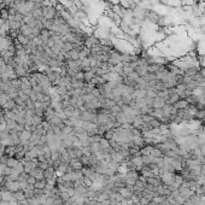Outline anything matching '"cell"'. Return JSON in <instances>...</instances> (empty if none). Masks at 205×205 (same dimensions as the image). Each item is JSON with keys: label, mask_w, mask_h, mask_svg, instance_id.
<instances>
[{"label": "cell", "mask_w": 205, "mask_h": 205, "mask_svg": "<svg viewBox=\"0 0 205 205\" xmlns=\"http://www.w3.org/2000/svg\"><path fill=\"white\" fill-rule=\"evenodd\" d=\"M42 14H44V18L53 21L57 16V10L53 6H42Z\"/></svg>", "instance_id": "1"}, {"label": "cell", "mask_w": 205, "mask_h": 205, "mask_svg": "<svg viewBox=\"0 0 205 205\" xmlns=\"http://www.w3.org/2000/svg\"><path fill=\"white\" fill-rule=\"evenodd\" d=\"M19 34L25 35V36H28L30 40H33L34 37H36V36H34V35H33V33H32V28L29 27L28 24H25V23H22L21 28H19Z\"/></svg>", "instance_id": "2"}, {"label": "cell", "mask_w": 205, "mask_h": 205, "mask_svg": "<svg viewBox=\"0 0 205 205\" xmlns=\"http://www.w3.org/2000/svg\"><path fill=\"white\" fill-rule=\"evenodd\" d=\"M5 189L6 191H10L12 193H15V192L19 191V182L18 181H5Z\"/></svg>", "instance_id": "3"}, {"label": "cell", "mask_w": 205, "mask_h": 205, "mask_svg": "<svg viewBox=\"0 0 205 205\" xmlns=\"http://www.w3.org/2000/svg\"><path fill=\"white\" fill-rule=\"evenodd\" d=\"M188 105H189V102L187 101V99H180V100L176 101L175 104H174V108L176 110H182V109L188 108Z\"/></svg>", "instance_id": "4"}, {"label": "cell", "mask_w": 205, "mask_h": 205, "mask_svg": "<svg viewBox=\"0 0 205 205\" xmlns=\"http://www.w3.org/2000/svg\"><path fill=\"white\" fill-rule=\"evenodd\" d=\"M16 40H17V41H18V42H19V44H21L22 46H24V47H25V46H28V45H29V42L32 41V40L29 39L28 36H25V35H22V34H18V35H17Z\"/></svg>", "instance_id": "5"}, {"label": "cell", "mask_w": 205, "mask_h": 205, "mask_svg": "<svg viewBox=\"0 0 205 205\" xmlns=\"http://www.w3.org/2000/svg\"><path fill=\"white\" fill-rule=\"evenodd\" d=\"M165 105V100L159 98V97H156L153 99V109H163V106Z\"/></svg>", "instance_id": "6"}, {"label": "cell", "mask_w": 205, "mask_h": 205, "mask_svg": "<svg viewBox=\"0 0 205 205\" xmlns=\"http://www.w3.org/2000/svg\"><path fill=\"white\" fill-rule=\"evenodd\" d=\"M180 100V95H178V93L176 92V93H173V94H170L169 97H168V99L165 100V104H170V105H174L176 101H178Z\"/></svg>", "instance_id": "7"}, {"label": "cell", "mask_w": 205, "mask_h": 205, "mask_svg": "<svg viewBox=\"0 0 205 205\" xmlns=\"http://www.w3.org/2000/svg\"><path fill=\"white\" fill-rule=\"evenodd\" d=\"M85 85H86V82L82 81V80L71 79V87H72V89H81V88L85 87Z\"/></svg>", "instance_id": "8"}, {"label": "cell", "mask_w": 205, "mask_h": 205, "mask_svg": "<svg viewBox=\"0 0 205 205\" xmlns=\"http://www.w3.org/2000/svg\"><path fill=\"white\" fill-rule=\"evenodd\" d=\"M40 39L42 40V42H44V45H46L47 44V41L51 39V35H49V30H47V29H42L41 32H40Z\"/></svg>", "instance_id": "9"}, {"label": "cell", "mask_w": 205, "mask_h": 205, "mask_svg": "<svg viewBox=\"0 0 205 205\" xmlns=\"http://www.w3.org/2000/svg\"><path fill=\"white\" fill-rule=\"evenodd\" d=\"M6 75H7V77H9V80H10V81H11V80H15V79H18V77H17V75H16L15 69L12 68V67H10V65H7V69H6Z\"/></svg>", "instance_id": "10"}, {"label": "cell", "mask_w": 205, "mask_h": 205, "mask_svg": "<svg viewBox=\"0 0 205 205\" xmlns=\"http://www.w3.org/2000/svg\"><path fill=\"white\" fill-rule=\"evenodd\" d=\"M16 106H17V105H16L15 100H14V99H9V100L5 102V104H4L1 108H3V109L6 111V110H14Z\"/></svg>", "instance_id": "11"}, {"label": "cell", "mask_w": 205, "mask_h": 205, "mask_svg": "<svg viewBox=\"0 0 205 205\" xmlns=\"http://www.w3.org/2000/svg\"><path fill=\"white\" fill-rule=\"evenodd\" d=\"M19 163V161L17 159V158H15V157H9L7 158V161H6V165L7 166H10V168H16V165Z\"/></svg>", "instance_id": "12"}, {"label": "cell", "mask_w": 205, "mask_h": 205, "mask_svg": "<svg viewBox=\"0 0 205 205\" xmlns=\"http://www.w3.org/2000/svg\"><path fill=\"white\" fill-rule=\"evenodd\" d=\"M134 71V68L130 65V63H123V75H130Z\"/></svg>", "instance_id": "13"}, {"label": "cell", "mask_w": 205, "mask_h": 205, "mask_svg": "<svg viewBox=\"0 0 205 205\" xmlns=\"http://www.w3.org/2000/svg\"><path fill=\"white\" fill-rule=\"evenodd\" d=\"M14 198L17 201H22V200L25 199V194H24V192L22 189H19V191H17V192H15V193H14Z\"/></svg>", "instance_id": "14"}, {"label": "cell", "mask_w": 205, "mask_h": 205, "mask_svg": "<svg viewBox=\"0 0 205 205\" xmlns=\"http://www.w3.org/2000/svg\"><path fill=\"white\" fill-rule=\"evenodd\" d=\"M118 193H120L123 198H125V199L132 197V191L128 189V188H121V189H118Z\"/></svg>", "instance_id": "15"}, {"label": "cell", "mask_w": 205, "mask_h": 205, "mask_svg": "<svg viewBox=\"0 0 205 205\" xmlns=\"http://www.w3.org/2000/svg\"><path fill=\"white\" fill-rule=\"evenodd\" d=\"M42 121H44V118H42V117L37 116V115H34L33 118H32V124H33V125H35V127H39V125L42 123Z\"/></svg>", "instance_id": "16"}, {"label": "cell", "mask_w": 205, "mask_h": 205, "mask_svg": "<svg viewBox=\"0 0 205 205\" xmlns=\"http://www.w3.org/2000/svg\"><path fill=\"white\" fill-rule=\"evenodd\" d=\"M16 127H17V122H16L15 120H9V118H6V128H7L9 130H14Z\"/></svg>", "instance_id": "17"}, {"label": "cell", "mask_w": 205, "mask_h": 205, "mask_svg": "<svg viewBox=\"0 0 205 205\" xmlns=\"http://www.w3.org/2000/svg\"><path fill=\"white\" fill-rule=\"evenodd\" d=\"M133 56L132 53H122V63H132L133 62Z\"/></svg>", "instance_id": "18"}, {"label": "cell", "mask_w": 205, "mask_h": 205, "mask_svg": "<svg viewBox=\"0 0 205 205\" xmlns=\"http://www.w3.org/2000/svg\"><path fill=\"white\" fill-rule=\"evenodd\" d=\"M162 155H163V151L161 148H158L157 146L153 147L152 151H151V156L152 157H162Z\"/></svg>", "instance_id": "19"}, {"label": "cell", "mask_w": 205, "mask_h": 205, "mask_svg": "<svg viewBox=\"0 0 205 205\" xmlns=\"http://www.w3.org/2000/svg\"><path fill=\"white\" fill-rule=\"evenodd\" d=\"M95 76V74L91 70V71H87V72H85V82H91L92 80H93V77Z\"/></svg>", "instance_id": "20"}, {"label": "cell", "mask_w": 205, "mask_h": 205, "mask_svg": "<svg viewBox=\"0 0 205 205\" xmlns=\"http://www.w3.org/2000/svg\"><path fill=\"white\" fill-rule=\"evenodd\" d=\"M175 88H176L177 93H183V92L186 91V89H187V85H186V83H182V82H181V83H178V85H177V86H176Z\"/></svg>", "instance_id": "21"}, {"label": "cell", "mask_w": 205, "mask_h": 205, "mask_svg": "<svg viewBox=\"0 0 205 205\" xmlns=\"http://www.w3.org/2000/svg\"><path fill=\"white\" fill-rule=\"evenodd\" d=\"M11 87L12 88H15V89H18L21 88V81H19V79H15V80H11Z\"/></svg>", "instance_id": "22"}, {"label": "cell", "mask_w": 205, "mask_h": 205, "mask_svg": "<svg viewBox=\"0 0 205 205\" xmlns=\"http://www.w3.org/2000/svg\"><path fill=\"white\" fill-rule=\"evenodd\" d=\"M71 49H74V48H72V44H70V42H64V45H63V47H62V51H64V52H69V51H71Z\"/></svg>", "instance_id": "23"}, {"label": "cell", "mask_w": 205, "mask_h": 205, "mask_svg": "<svg viewBox=\"0 0 205 205\" xmlns=\"http://www.w3.org/2000/svg\"><path fill=\"white\" fill-rule=\"evenodd\" d=\"M14 170H15V171H17L18 174L24 173V165H23V163H22V162H19V163L16 165V168H14Z\"/></svg>", "instance_id": "24"}, {"label": "cell", "mask_w": 205, "mask_h": 205, "mask_svg": "<svg viewBox=\"0 0 205 205\" xmlns=\"http://www.w3.org/2000/svg\"><path fill=\"white\" fill-rule=\"evenodd\" d=\"M9 11H7V9H3L1 11H0V17H1L4 21H7V18H9Z\"/></svg>", "instance_id": "25"}, {"label": "cell", "mask_w": 205, "mask_h": 205, "mask_svg": "<svg viewBox=\"0 0 205 205\" xmlns=\"http://www.w3.org/2000/svg\"><path fill=\"white\" fill-rule=\"evenodd\" d=\"M18 97L19 98H22L24 101H27L28 99H29V97H28V94H25L23 91H22V89H18Z\"/></svg>", "instance_id": "26"}, {"label": "cell", "mask_w": 205, "mask_h": 205, "mask_svg": "<svg viewBox=\"0 0 205 205\" xmlns=\"http://www.w3.org/2000/svg\"><path fill=\"white\" fill-rule=\"evenodd\" d=\"M25 106H27V109H29V110H34V109H35L34 101H32L30 99H28L27 101H25Z\"/></svg>", "instance_id": "27"}, {"label": "cell", "mask_w": 205, "mask_h": 205, "mask_svg": "<svg viewBox=\"0 0 205 205\" xmlns=\"http://www.w3.org/2000/svg\"><path fill=\"white\" fill-rule=\"evenodd\" d=\"M75 79H76V80H82V81H85V72H83V71H79L77 74L75 75Z\"/></svg>", "instance_id": "28"}, {"label": "cell", "mask_w": 205, "mask_h": 205, "mask_svg": "<svg viewBox=\"0 0 205 205\" xmlns=\"http://www.w3.org/2000/svg\"><path fill=\"white\" fill-rule=\"evenodd\" d=\"M37 180L34 177V176H30L29 175V177H28V180H27V182H28V185H35V182H36Z\"/></svg>", "instance_id": "29"}, {"label": "cell", "mask_w": 205, "mask_h": 205, "mask_svg": "<svg viewBox=\"0 0 205 205\" xmlns=\"http://www.w3.org/2000/svg\"><path fill=\"white\" fill-rule=\"evenodd\" d=\"M29 99H30L32 101H34V102H35V101L37 100V97H36V93H35L34 91H32V93L29 94Z\"/></svg>", "instance_id": "30"}, {"label": "cell", "mask_w": 205, "mask_h": 205, "mask_svg": "<svg viewBox=\"0 0 205 205\" xmlns=\"http://www.w3.org/2000/svg\"><path fill=\"white\" fill-rule=\"evenodd\" d=\"M200 153H201L203 157H205V144H203V145L200 146Z\"/></svg>", "instance_id": "31"}, {"label": "cell", "mask_w": 205, "mask_h": 205, "mask_svg": "<svg viewBox=\"0 0 205 205\" xmlns=\"http://www.w3.org/2000/svg\"><path fill=\"white\" fill-rule=\"evenodd\" d=\"M5 116V110L0 106V117H4Z\"/></svg>", "instance_id": "32"}]
</instances>
